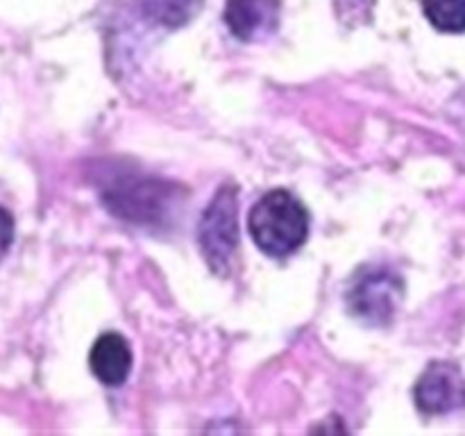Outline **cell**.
<instances>
[{
    "label": "cell",
    "instance_id": "cell-1",
    "mask_svg": "<svg viewBox=\"0 0 465 436\" xmlns=\"http://www.w3.org/2000/svg\"><path fill=\"white\" fill-rule=\"evenodd\" d=\"M252 241L268 257H289L309 236V212L286 189H272L257 200L248 216Z\"/></svg>",
    "mask_w": 465,
    "mask_h": 436
},
{
    "label": "cell",
    "instance_id": "cell-2",
    "mask_svg": "<svg viewBox=\"0 0 465 436\" xmlns=\"http://www.w3.org/2000/svg\"><path fill=\"white\" fill-rule=\"evenodd\" d=\"M404 295V282L386 266H368L354 275L350 284L348 309L354 318L372 327H384L398 313Z\"/></svg>",
    "mask_w": 465,
    "mask_h": 436
},
{
    "label": "cell",
    "instance_id": "cell-3",
    "mask_svg": "<svg viewBox=\"0 0 465 436\" xmlns=\"http://www.w3.org/2000/svg\"><path fill=\"white\" fill-rule=\"evenodd\" d=\"M198 243L213 272L225 275L232 257L239 248V227H236V186L223 184L209 207L204 209L198 225Z\"/></svg>",
    "mask_w": 465,
    "mask_h": 436
},
{
    "label": "cell",
    "instance_id": "cell-4",
    "mask_svg": "<svg viewBox=\"0 0 465 436\" xmlns=\"http://www.w3.org/2000/svg\"><path fill=\"white\" fill-rule=\"evenodd\" d=\"M177 200V189L162 180H143V177H127L116 180L104 193V204L118 216L127 218L139 225L148 223H163L168 212Z\"/></svg>",
    "mask_w": 465,
    "mask_h": 436
},
{
    "label": "cell",
    "instance_id": "cell-5",
    "mask_svg": "<svg viewBox=\"0 0 465 436\" xmlns=\"http://www.w3.org/2000/svg\"><path fill=\"white\" fill-rule=\"evenodd\" d=\"M416 407L425 416H440L465 407V377L450 362H434L422 371L413 389Z\"/></svg>",
    "mask_w": 465,
    "mask_h": 436
},
{
    "label": "cell",
    "instance_id": "cell-6",
    "mask_svg": "<svg viewBox=\"0 0 465 436\" xmlns=\"http://www.w3.org/2000/svg\"><path fill=\"white\" fill-rule=\"evenodd\" d=\"M280 12V0H227L225 23L241 41H259L277 30Z\"/></svg>",
    "mask_w": 465,
    "mask_h": 436
},
{
    "label": "cell",
    "instance_id": "cell-7",
    "mask_svg": "<svg viewBox=\"0 0 465 436\" xmlns=\"http://www.w3.org/2000/svg\"><path fill=\"white\" fill-rule=\"evenodd\" d=\"M89 366L104 386H121L132 371V350L125 336L118 332L100 334L91 348Z\"/></svg>",
    "mask_w": 465,
    "mask_h": 436
},
{
    "label": "cell",
    "instance_id": "cell-8",
    "mask_svg": "<svg viewBox=\"0 0 465 436\" xmlns=\"http://www.w3.org/2000/svg\"><path fill=\"white\" fill-rule=\"evenodd\" d=\"M204 0H139L141 12L157 25H186L203 9Z\"/></svg>",
    "mask_w": 465,
    "mask_h": 436
},
{
    "label": "cell",
    "instance_id": "cell-9",
    "mask_svg": "<svg viewBox=\"0 0 465 436\" xmlns=\"http://www.w3.org/2000/svg\"><path fill=\"white\" fill-rule=\"evenodd\" d=\"M422 9L436 30L448 35L465 32V0H422Z\"/></svg>",
    "mask_w": 465,
    "mask_h": 436
},
{
    "label": "cell",
    "instance_id": "cell-10",
    "mask_svg": "<svg viewBox=\"0 0 465 436\" xmlns=\"http://www.w3.org/2000/svg\"><path fill=\"white\" fill-rule=\"evenodd\" d=\"M14 241V218L5 207H0V259L7 254Z\"/></svg>",
    "mask_w": 465,
    "mask_h": 436
}]
</instances>
